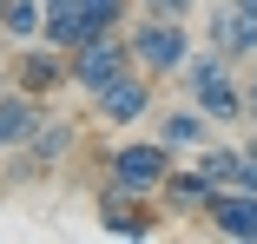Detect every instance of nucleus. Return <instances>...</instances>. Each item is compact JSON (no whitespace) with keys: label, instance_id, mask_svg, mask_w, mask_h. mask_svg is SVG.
<instances>
[{"label":"nucleus","instance_id":"nucleus-1","mask_svg":"<svg viewBox=\"0 0 257 244\" xmlns=\"http://www.w3.org/2000/svg\"><path fill=\"white\" fill-rule=\"evenodd\" d=\"M178 159H185V152H172L159 132H152V139H125V145H112V152H106V185L139 191V198H159V185L172 178Z\"/></svg>","mask_w":257,"mask_h":244},{"label":"nucleus","instance_id":"nucleus-12","mask_svg":"<svg viewBox=\"0 0 257 244\" xmlns=\"http://www.w3.org/2000/svg\"><path fill=\"white\" fill-rule=\"evenodd\" d=\"M40 119H46V99H40V92L7 86V92H0V152H20Z\"/></svg>","mask_w":257,"mask_h":244},{"label":"nucleus","instance_id":"nucleus-4","mask_svg":"<svg viewBox=\"0 0 257 244\" xmlns=\"http://www.w3.org/2000/svg\"><path fill=\"white\" fill-rule=\"evenodd\" d=\"M132 66H139V60H132V40H125V33H99V40H86L79 53H73V86L92 99L99 86H112V79L132 73Z\"/></svg>","mask_w":257,"mask_h":244},{"label":"nucleus","instance_id":"nucleus-7","mask_svg":"<svg viewBox=\"0 0 257 244\" xmlns=\"http://www.w3.org/2000/svg\"><path fill=\"white\" fill-rule=\"evenodd\" d=\"M14 86H27V92H40V99H53V92L60 86H73V53H60V46H20V53H14V73H7Z\"/></svg>","mask_w":257,"mask_h":244},{"label":"nucleus","instance_id":"nucleus-9","mask_svg":"<svg viewBox=\"0 0 257 244\" xmlns=\"http://www.w3.org/2000/svg\"><path fill=\"white\" fill-rule=\"evenodd\" d=\"M204 218H211V231L231 237V244H257V191L218 185V191H211V205H204Z\"/></svg>","mask_w":257,"mask_h":244},{"label":"nucleus","instance_id":"nucleus-5","mask_svg":"<svg viewBox=\"0 0 257 244\" xmlns=\"http://www.w3.org/2000/svg\"><path fill=\"white\" fill-rule=\"evenodd\" d=\"M152 73L145 66H132V73H119L112 86H99L92 92V119L99 126H139V119H152Z\"/></svg>","mask_w":257,"mask_h":244},{"label":"nucleus","instance_id":"nucleus-14","mask_svg":"<svg viewBox=\"0 0 257 244\" xmlns=\"http://www.w3.org/2000/svg\"><path fill=\"white\" fill-rule=\"evenodd\" d=\"M191 99H198L204 112H211L218 126H231V119H244V86H237L231 73H224V79H211V86H198Z\"/></svg>","mask_w":257,"mask_h":244},{"label":"nucleus","instance_id":"nucleus-13","mask_svg":"<svg viewBox=\"0 0 257 244\" xmlns=\"http://www.w3.org/2000/svg\"><path fill=\"white\" fill-rule=\"evenodd\" d=\"M46 46H60V53H79V46L92 40L86 33V14H79V0H46Z\"/></svg>","mask_w":257,"mask_h":244},{"label":"nucleus","instance_id":"nucleus-19","mask_svg":"<svg viewBox=\"0 0 257 244\" xmlns=\"http://www.w3.org/2000/svg\"><path fill=\"white\" fill-rule=\"evenodd\" d=\"M198 7H204V0H139L145 20H191Z\"/></svg>","mask_w":257,"mask_h":244},{"label":"nucleus","instance_id":"nucleus-16","mask_svg":"<svg viewBox=\"0 0 257 244\" xmlns=\"http://www.w3.org/2000/svg\"><path fill=\"white\" fill-rule=\"evenodd\" d=\"M231 73V53H224V46H211V40H204V46H191V60H185V92H198V86H211V79H224Z\"/></svg>","mask_w":257,"mask_h":244},{"label":"nucleus","instance_id":"nucleus-11","mask_svg":"<svg viewBox=\"0 0 257 244\" xmlns=\"http://www.w3.org/2000/svg\"><path fill=\"white\" fill-rule=\"evenodd\" d=\"M152 119H159V139L172 145V152H198V145H211V126H218L198 99H185V106H159Z\"/></svg>","mask_w":257,"mask_h":244},{"label":"nucleus","instance_id":"nucleus-22","mask_svg":"<svg viewBox=\"0 0 257 244\" xmlns=\"http://www.w3.org/2000/svg\"><path fill=\"white\" fill-rule=\"evenodd\" d=\"M0 14H7V0H0Z\"/></svg>","mask_w":257,"mask_h":244},{"label":"nucleus","instance_id":"nucleus-2","mask_svg":"<svg viewBox=\"0 0 257 244\" xmlns=\"http://www.w3.org/2000/svg\"><path fill=\"white\" fill-rule=\"evenodd\" d=\"M125 40H132V60L152 73V79H172V73H185V60H191V27L185 20H132L125 27Z\"/></svg>","mask_w":257,"mask_h":244},{"label":"nucleus","instance_id":"nucleus-3","mask_svg":"<svg viewBox=\"0 0 257 244\" xmlns=\"http://www.w3.org/2000/svg\"><path fill=\"white\" fill-rule=\"evenodd\" d=\"M159 218H165L159 198H139V191L99 185V231H106V237H159Z\"/></svg>","mask_w":257,"mask_h":244},{"label":"nucleus","instance_id":"nucleus-10","mask_svg":"<svg viewBox=\"0 0 257 244\" xmlns=\"http://www.w3.org/2000/svg\"><path fill=\"white\" fill-rule=\"evenodd\" d=\"M211 191H218V185H211V178H204V172L185 159V165H172V178L159 185V205H165V218H204Z\"/></svg>","mask_w":257,"mask_h":244},{"label":"nucleus","instance_id":"nucleus-15","mask_svg":"<svg viewBox=\"0 0 257 244\" xmlns=\"http://www.w3.org/2000/svg\"><path fill=\"white\" fill-rule=\"evenodd\" d=\"M79 14H86V33H125L132 14H139V0H79Z\"/></svg>","mask_w":257,"mask_h":244},{"label":"nucleus","instance_id":"nucleus-17","mask_svg":"<svg viewBox=\"0 0 257 244\" xmlns=\"http://www.w3.org/2000/svg\"><path fill=\"white\" fill-rule=\"evenodd\" d=\"M0 33L7 40H40L46 33V0H7V14H0Z\"/></svg>","mask_w":257,"mask_h":244},{"label":"nucleus","instance_id":"nucleus-20","mask_svg":"<svg viewBox=\"0 0 257 244\" xmlns=\"http://www.w3.org/2000/svg\"><path fill=\"white\" fill-rule=\"evenodd\" d=\"M244 119H250V126H257V73H250V79H244Z\"/></svg>","mask_w":257,"mask_h":244},{"label":"nucleus","instance_id":"nucleus-8","mask_svg":"<svg viewBox=\"0 0 257 244\" xmlns=\"http://www.w3.org/2000/svg\"><path fill=\"white\" fill-rule=\"evenodd\" d=\"M73 139H79V126L73 119H60V112H46L40 126H33V139L14 152V178H33V172H53L66 152H73Z\"/></svg>","mask_w":257,"mask_h":244},{"label":"nucleus","instance_id":"nucleus-6","mask_svg":"<svg viewBox=\"0 0 257 244\" xmlns=\"http://www.w3.org/2000/svg\"><path fill=\"white\" fill-rule=\"evenodd\" d=\"M204 40L224 46L231 60L257 53V0H211L204 7Z\"/></svg>","mask_w":257,"mask_h":244},{"label":"nucleus","instance_id":"nucleus-18","mask_svg":"<svg viewBox=\"0 0 257 244\" xmlns=\"http://www.w3.org/2000/svg\"><path fill=\"white\" fill-rule=\"evenodd\" d=\"M191 165L211 178V185H237V165H244V145H198Z\"/></svg>","mask_w":257,"mask_h":244},{"label":"nucleus","instance_id":"nucleus-21","mask_svg":"<svg viewBox=\"0 0 257 244\" xmlns=\"http://www.w3.org/2000/svg\"><path fill=\"white\" fill-rule=\"evenodd\" d=\"M7 86H14V79H7V73H0V92H7Z\"/></svg>","mask_w":257,"mask_h":244}]
</instances>
